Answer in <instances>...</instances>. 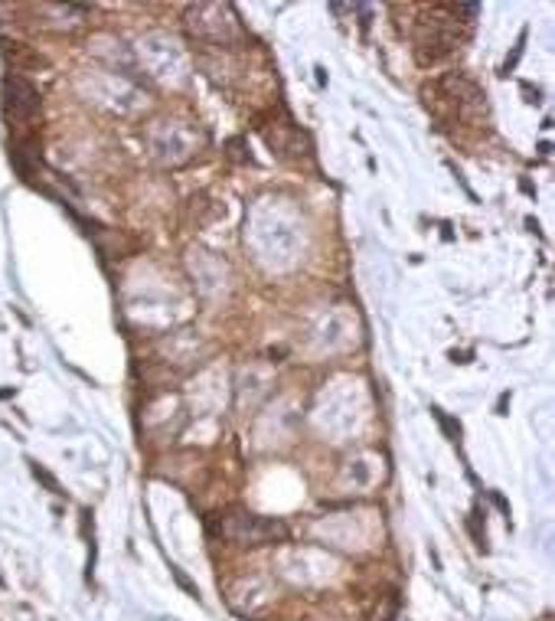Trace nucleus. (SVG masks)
<instances>
[{"mask_svg":"<svg viewBox=\"0 0 555 621\" xmlns=\"http://www.w3.org/2000/svg\"><path fill=\"white\" fill-rule=\"evenodd\" d=\"M226 536L242 543V546H261V543L284 540L288 527L281 520H271V517H258V513H248V510H232L226 517Z\"/></svg>","mask_w":555,"mask_h":621,"instance_id":"f257e3e1","label":"nucleus"},{"mask_svg":"<svg viewBox=\"0 0 555 621\" xmlns=\"http://www.w3.org/2000/svg\"><path fill=\"white\" fill-rule=\"evenodd\" d=\"M3 105H7V115L16 121L33 118L39 111V92L33 82H26L23 75H7L3 79Z\"/></svg>","mask_w":555,"mask_h":621,"instance_id":"f03ea898","label":"nucleus"},{"mask_svg":"<svg viewBox=\"0 0 555 621\" xmlns=\"http://www.w3.org/2000/svg\"><path fill=\"white\" fill-rule=\"evenodd\" d=\"M431 415H434V418L441 422V428H444V432L451 435V441H461V425H457V422H451V418H447L444 412L438 409V406H431Z\"/></svg>","mask_w":555,"mask_h":621,"instance_id":"7ed1b4c3","label":"nucleus"},{"mask_svg":"<svg viewBox=\"0 0 555 621\" xmlns=\"http://www.w3.org/2000/svg\"><path fill=\"white\" fill-rule=\"evenodd\" d=\"M33 474H36V478L43 481V484H46V487L53 490V494H62V490H59V481H56V478H53V474H49V471H43V468H39L36 461H33Z\"/></svg>","mask_w":555,"mask_h":621,"instance_id":"20e7f679","label":"nucleus"},{"mask_svg":"<svg viewBox=\"0 0 555 621\" xmlns=\"http://www.w3.org/2000/svg\"><path fill=\"white\" fill-rule=\"evenodd\" d=\"M523 43H526V33H519V43H516V49H513V56H509L506 63H503V75H506V72H513V69H516L519 56H523Z\"/></svg>","mask_w":555,"mask_h":621,"instance_id":"39448f33","label":"nucleus"},{"mask_svg":"<svg viewBox=\"0 0 555 621\" xmlns=\"http://www.w3.org/2000/svg\"><path fill=\"white\" fill-rule=\"evenodd\" d=\"M170 572H173V579H177V582H180V585H183V589H186V592H189V595H193V598H196V595H199V589H196V585H193V582H189V579H186V575H183V569H177V566H170Z\"/></svg>","mask_w":555,"mask_h":621,"instance_id":"423d86ee","label":"nucleus"},{"mask_svg":"<svg viewBox=\"0 0 555 621\" xmlns=\"http://www.w3.org/2000/svg\"><path fill=\"white\" fill-rule=\"evenodd\" d=\"M454 13H461V16H467V20H474V16L480 13V7H477V3H457V7H454Z\"/></svg>","mask_w":555,"mask_h":621,"instance_id":"0eeeda50","label":"nucleus"},{"mask_svg":"<svg viewBox=\"0 0 555 621\" xmlns=\"http://www.w3.org/2000/svg\"><path fill=\"white\" fill-rule=\"evenodd\" d=\"M506 402H509V393H503L500 402H496V415H506Z\"/></svg>","mask_w":555,"mask_h":621,"instance_id":"6e6552de","label":"nucleus"}]
</instances>
